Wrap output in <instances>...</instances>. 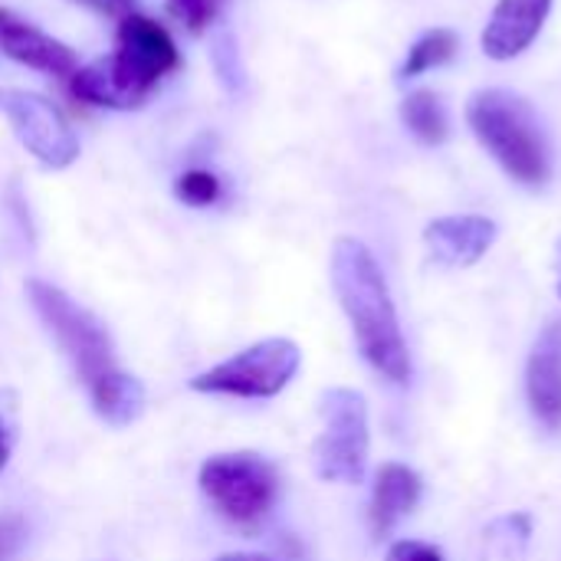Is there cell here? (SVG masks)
<instances>
[{
  "label": "cell",
  "mask_w": 561,
  "mask_h": 561,
  "mask_svg": "<svg viewBox=\"0 0 561 561\" xmlns=\"http://www.w3.org/2000/svg\"><path fill=\"white\" fill-rule=\"evenodd\" d=\"M332 286L352 325L362 358L391 385H404L411 378V352L401 332V319H398L388 279L375 253L362 240L355 237L335 240Z\"/></svg>",
  "instance_id": "1"
},
{
  "label": "cell",
  "mask_w": 561,
  "mask_h": 561,
  "mask_svg": "<svg viewBox=\"0 0 561 561\" xmlns=\"http://www.w3.org/2000/svg\"><path fill=\"white\" fill-rule=\"evenodd\" d=\"M181 66L171 33L145 13H125L115 33V53L79 66L69 76V92L85 105L131 108Z\"/></svg>",
  "instance_id": "2"
},
{
  "label": "cell",
  "mask_w": 561,
  "mask_h": 561,
  "mask_svg": "<svg viewBox=\"0 0 561 561\" xmlns=\"http://www.w3.org/2000/svg\"><path fill=\"white\" fill-rule=\"evenodd\" d=\"M467 122L496 164L526 187H542L552 174V151L536 108L506 89H480L467 102Z\"/></svg>",
  "instance_id": "3"
},
{
  "label": "cell",
  "mask_w": 561,
  "mask_h": 561,
  "mask_svg": "<svg viewBox=\"0 0 561 561\" xmlns=\"http://www.w3.org/2000/svg\"><path fill=\"white\" fill-rule=\"evenodd\" d=\"M319 417L322 434L312 447L316 473L325 483H362L371 450L365 394L355 388H329L319 398Z\"/></svg>",
  "instance_id": "4"
},
{
  "label": "cell",
  "mask_w": 561,
  "mask_h": 561,
  "mask_svg": "<svg viewBox=\"0 0 561 561\" xmlns=\"http://www.w3.org/2000/svg\"><path fill=\"white\" fill-rule=\"evenodd\" d=\"M26 296H30L36 316L56 335L59 348L66 352V358L72 362L76 375L85 385H95L102 375L115 371L112 339H108L105 325L89 309H82L59 286L43 283V279H30L26 283Z\"/></svg>",
  "instance_id": "5"
},
{
  "label": "cell",
  "mask_w": 561,
  "mask_h": 561,
  "mask_svg": "<svg viewBox=\"0 0 561 561\" xmlns=\"http://www.w3.org/2000/svg\"><path fill=\"white\" fill-rule=\"evenodd\" d=\"M302 352L293 339H263L191 381L201 394L276 398L299 371Z\"/></svg>",
  "instance_id": "6"
},
{
  "label": "cell",
  "mask_w": 561,
  "mask_h": 561,
  "mask_svg": "<svg viewBox=\"0 0 561 561\" xmlns=\"http://www.w3.org/2000/svg\"><path fill=\"white\" fill-rule=\"evenodd\" d=\"M204 496L237 526L260 523L279 493V477L260 454H220L201 467Z\"/></svg>",
  "instance_id": "7"
},
{
  "label": "cell",
  "mask_w": 561,
  "mask_h": 561,
  "mask_svg": "<svg viewBox=\"0 0 561 561\" xmlns=\"http://www.w3.org/2000/svg\"><path fill=\"white\" fill-rule=\"evenodd\" d=\"M0 115L10 122L20 145L46 168H69L79 158V138L62 112L26 89H0Z\"/></svg>",
  "instance_id": "8"
},
{
  "label": "cell",
  "mask_w": 561,
  "mask_h": 561,
  "mask_svg": "<svg viewBox=\"0 0 561 561\" xmlns=\"http://www.w3.org/2000/svg\"><path fill=\"white\" fill-rule=\"evenodd\" d=\"M496 220L483 214H454V217H437L424 227V243L434 256V263L447 270H467L480 263L490 247L496 243Z\"/></svg>",
  "instance_id": "9"
},
{
  "label": "cell",
  "mask_w": 561,
  "mask_h": 561,
  "mask_svg": "<svg viewBox=\"0 0 561 561\" xmlns=\"http://www.w3.org/2000/svg\"><path fill=\"white\" fill-rule=\"evenodd\" d=\"M526 401L539 427L561 431V322H549L529 352Z\"/></svg>",
  "instance_id": "10"
},
{
  "label": "cell",
  "mask_w": 561,
  "mask_h": 561,
  "mask_svg": "<svg viewBox=\"0 0 561 561\" xmlns=\"http://www.w3.org/2000/svg\"><path fill=\"white\" fill-rule=\"evenodd\" d=\"M549 10L552 0H500L483 30V53L496 62L516 59L542 33Z\"/></svg>",
  "instance_id": "11"
},
{
  "label": "cell",
  "mask_w": 561,
  "mask_h": 561,
  "mask_svg": "<svg viewBox=\"0 0 561 561\" xmlns=\"http://www.w3.org/2000/svg\"><path fill=\"white\" fill-rule=\"evenodd\" d=\"M0 46L10 59L23 62L30 69L59 76V79H69L79 69L76 53L66 43L36 30L33 23H26L23 16H16L7 7H0Z\"/></svg>",
  "instance_id": "12"
},
{
  "label": "cell",
  "mask_w": 561,
  "mask_h": 561,
  "mask_svg": "<svg viewBox=\"0 0 561 561\" xmlns=\"http://www.w3.org/2000/svg\"><path fill=\"white\" fill-rule=\"evenodd\" d=\"M424 496V480L414 467L408 463H381L371 483V506H368V519H371V533L381 539L388 536L404 516H411L417 510Z\"/></svg>",
  "instance_id": "13"
},
{
  "label": "cell",
  "mask_w": 561,
  "mask_h": 561,
  "mask_svg": "<svg viewBox=\"0 0 561 561\" xmlns=\"http://www.w3.org/2000/svg\"><path fill=\"white\" fill-rule=\"evenodd\" d=\"M92 391V404L95 414L112 424V427H125L131 421H138V414L145 411V388L138 378L125 375V371H108L102 375L95 385H89Z\"/></svg>",
  "instance_id": "14"
},
{
  "label": "cell",
  "mask_w": 561,
  "mask_h": 561,
  "mask_svg": "<svg viewBox=\"0 0 561 561\" xmlns=\"http://www.w3.org/2000/svg\"><path fill=\"white\" fill-rule=\"evenodd\" d=\"M401 118L408 125V131L424 141V145H440L447 135H450V118H447V108L440 102L437 92L431 89H417L411 95H404L401 102Z\"/></svg>",
  "instance_id": "15"
},
{
  "label": "cell",
  "mask_w": 561,
  "mask_h": 561,
  "mask_svg": "<svg viewBox=\"0 0 561 561\" xmlns=\"http://www.w3.org/2000/svg\"><path fill=\"white\" fill-rule=\"evenodd\" d=\"M457 53V33L454 30H444V26H434L427 30L411 49H408V59L401 66V76L411 79V76H421V72H431L437 66H444L447 59H454Z\"/></svg>",
  "instance_id": "16"
},
{
  "label": "cell",
  "mask_w": 561,
  "mask_h": 561,
  "mask_svg": "<svg viewBox=\"0 0 561 561\" xmlns=\"http://www.w3.org/2000/svg\"><path fill=\"white\" fill-rule=\"evenodd\" d=\"M210 59H214V69L220 76V82L230 89V92H243L247 85V76H243V66H240V53H237V43L227 30H217L214 36V49H210Z\"/></svg>",
  "instance_id": "17"
},
{
  "label": "cell",
  "mask_w": 561,
  "mask_h": 561,
  "mask_svg": "<svg viewBox=\"0 0 561 561\" xmlns=\"http://www.w3.org/2000/svg\"><path fill=\"white\" fill-rule=\"evenodd\" d=\"M174 194H178L184 204H191V207H207V204H214V201L220 197V178L210 174V171H201V168L184 171V174L174 181Z\"/></svg>",
  "instance_id": "18"
},
{
  "label": "cell",
  "mask_w": 561,
  "mask_h": 561,
  "mask_svg": "<svg viewBox=\"0 0 561 561\" xmlns=\"http://www.w3.org/2000/svg\"><path fill=\"white\" fill-rule=\"evenodd\" d=\"M171 7H174V13L187 23V30L201 33V30H207V26L217 20L224 0H171Z\"/></svg>",
  "instance_id": "19"
},
{
  "label": "cell",
  "mask_w": 561,
  "mask_h": 561,
  "mask_svg": "<svg viewBox=\"0 0 561 561\" xmlns=\"http://www.w3.org/2000/svg\"><path fill=\"white\" fill-rule=\"evenodd\" d=\"M26 542V523L16 513H0V561H10Z\"/></svg>",
  "instance_id": "20"
},
{
  "label": "cell",
  "mask_w": 561,
  "mask_h": 561,
  "mask_svg": "<svg viewBox=\"0 0 561 561\" xmlns=\"http://www.w3.org/2000/svg\"><path fill=\"white\" fill-rule=\"evenodd\" d=\"M385 561H444V552L431 542H421V539H398L388 549Z\"/></svg>",
  "instance_id": "21"
},
{
  "label": "cell",
  "mask_w": 561,
  "mask_h": 561,
  "mask_svg": "<svg viewBox=\"0 0 561 561\" xmlns=\"http://www.w3.org/2000/svg\"><path fill=\"white\" fill-rule=\"evenodd\" d=\"M7 460H10V437H7V427L0 421V470L7 467Z\"/></svg>",
  "instance_id": "22"
},
{
  "label": "cell",
  "mask_w": 561,
  "mask_h": 561,
  "mask_svg": "<svg viewBox=\"0 0 561 561\" xmlns=\"http://www.w3.org/2000/svg\"><path fill=\"white\" fill-rule=\"evenodd\" d=\"M220 561H273V559H263V556H224Z\"/></svg>",
  "instance_id": "23"
},
{
  "label": "cell",
  "mask_w": 561,
  "mask_h": 561,
  "mask_svg": "<svg viewBox=\"0 0 561 561\" xmlns=\"http://www.w3.org/2000/svg\"><path fill=\"white\" fill-rule=\"evenodd\" d=\"M559 296H561V243H559Z\"/></svg>",
  "instance_id": "24"
}]
</instances>
